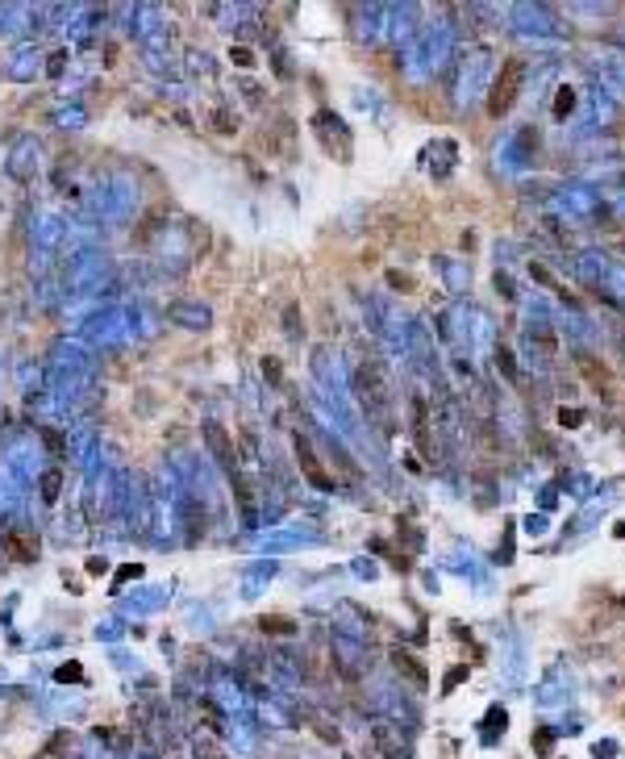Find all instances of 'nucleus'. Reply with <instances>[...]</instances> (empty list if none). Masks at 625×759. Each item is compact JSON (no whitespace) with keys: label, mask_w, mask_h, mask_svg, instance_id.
<instances>
[{"label":"nucleus","mask_w":625,"mask_h":759,"mask_svg":"<svg viewBox=\"0 0 625 759\" xmlns=\"http://www.w3.org/2000/svg\"><path fill=\"white\" fill-rule=\"evenodd\" d=\"M312 129L321 134V146H325L330 155H338L342 163L350 158V129L342 126V117H338V113L317 109V113H312Z\"/></svg>","instance_id":"obj_3"},{"label":"nucleus","mask_w":625,"mask_h":759,"mask_svg":"<svg viewBox=\"0 0 625 759\" xmlns=\"http://www.w3.org/2000/svg\"><path fill=\"white\" fill-rule=\"evenodd\" d=\"M521 88H526V63L521 59H509V63L500 67V75H496V84H492V113H509L513 104H517V96H521Z\"/></svg>","instance_id":"obj_2"},{"label":"nucleus","mask_w":625,"mask_h":759,"mask_svg":"<svg viewBox=\"0 0 625 759\" xmlns=\"http://www.w3.org/2000/svg\"><path fill=\"white\" fill-rule=\"evenodd\" d=\"M396 667H405V676L413 684H425V667L417 664V660H408L405 651H396Z\"/></svg>","instance_id":"obj_9"},{"label":"nucleus","mask_w":625,"mask_h":759,"mask_svg":"<svg viewBox=\"0 0 625 759\" xmlns=\"http://www.w3.org/2000/svg\"><path fill=\"white\" fill-rule=\"evenodd\" d=\"M259 626H263V634H296V622H292V618H263Z\"/></svg>","instance_id":"obj_10"},{"label":"nucleus","mask_w":625,"mask_h":759,"mask_svg":"<svg viewBox=\"0 0 625 759\" xmlns=\"http://www.w3.org/2000/svg\"><path fill=\"white\" fill-rule=\"evenodd\" d=\"M205 434H209V446L217 451L221 468H229V475H234V451H229V438H225V430H221L217 421H209V426H205Z\"/></svg>","instance_id":"obj_6"},{"label":"nucleus","mask_w":625,"mask_h":759,"mask_svg":"<svg viewBox=\"0 0 625 759\" xmlns=\"http://www.w3.org/2000/svg\"><path fill=\"white\" fill-rule=\"evenodd\" d=\"M263 372H267L271 380H280V363H276V359H263Z\"/></svg>","instance_id":"obj_14"},{"label":"nucleus","mask_w":625,"mask_h":759,"mask_svg":"<svg viewBox=\"0 0 625 759\" xmlns=\"http://www.w3.org/2000/svg\"><path fill=\"white\" fill-rule=\"evenodd\" d=\"M55 492H59V472H50L46 484H42V497H46V501H55Z\"/></svg>","instance_id":"obj_13"},{"label":"nucleus","mask_w":625,"mask_h":759,"mask_svg":"<svg viewBox=\"0 0 625 759\" xmlns=\"http://www.w3.org/2000/svg\"><path fill=\"white\" fill-rule=\"evenodd\" d=\"M296 455H300V468H305V475H309V484H317V488H334V480H330V475H325V468L317 463L309 438H296Z\"/></svg>","instance_id":"obj_5"},{"label":"nucleus","mask_w":625,"mask_h":759,"mask_svg":"<svg viewBox=\"0 0 625 759\" xmlns=\"http://www.w3.org/2000/svg\"><path fill=\"white\" fill-rule=\"evenodd\" d=\"M575 113V88H555V117L567 122Z\"/></svg>","instance_id":"obj_8"},{"label":"nucleus","mask_w":625,"mask_h":759,"mask_svg":"<svg viewBox=\"0 0 625 759\" xmlns=\"http://www.w3.org/2000/svg\"><path fill=\"white\" fill-rule=\"evenodd\" d=\"M546 530H550V522H546L542 513H538V517H533V513H530V517H526V534H533V538H538V534H546Z\"/></svg>","instance_id":"obj_12"},{"label":"nucleus","mask_w":625,"mask_h":759,"mask_svg":"<svg viewBox=\"0 0 625 759\" xmlns=\"http://www.w3.org/2000/svg\"><path fill=\"white\" fill-rule=\"evenodd\" d=\"M21 538H26V534H13V538H9V551H13L17 559H33V555H38V542H21Z\"/></svg>","instance_id":"obj_11"},{"label":"nucleus","mask_w":625,"mask_h":759,"mask_svg":"<svg viewBox=\"0 0 625 759\" xmlns=\"http://www.w3.org/2000/svg\"><path fill=\"white\" fill-rule=\"evenodd\" d=\"M375 747H379V751H384V755H388V759H396V755H401V743H396V730H392V726H384V722H379V726H375Z\"/></svg>","instance_id":"obj_7"},{"label":"nucleus","mask_w":625,"mask_h":759,"mask_svg":"<svg viewBox=\"0 0 625 759\" xmlns=\"http://www.w3.org/2000/svg\"><path fill=\"white\" fill-rule=\"evenodd\" d=\"M354 392H359L363 409L371 413L379 426H392V392H388V380L379 372V363H363V367H359Z\"/></svg>","instance_id":"obj_1"},{"label":"nucleus","mask_w":625,"mask_h":759,"mask_svg":"<svg viewBox=\"0 0 625 759\" xmlns=\"http://www.w3.org/2000/svg\"><path fill=\"white\" fill-rule=\"evenodd\" d=\"M513 21L521 26V30H530L533 38H546V33H555V9L550 4H517L513 9Z\"/></svg>","instance_id":"obj_4"}]
</instances>
